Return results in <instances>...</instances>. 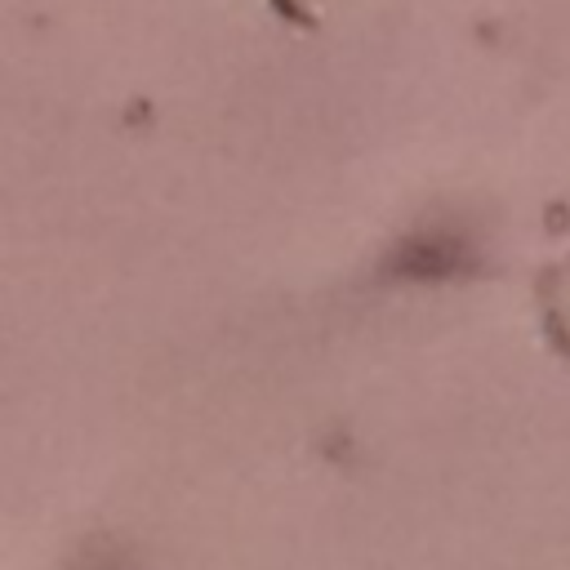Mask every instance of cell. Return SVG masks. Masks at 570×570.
<instances>
[{"instance_id":"1","label":"cell","mask_w":570,"mask_h":570,"mask_svg":"<svg viewBox=\"0 0 570 570\" xmlns=\"http://www.w3.org/2000/svg\"><path fill=\"white\" fill-rule=\"evenodd\" d=\"M468 263H472L468 236L432 227V232H419V236L401 240L387 267L396 276H405V281H445V276H459Z\"/></svg>"},{"instance_id":"2","label":"cell","mask_w":570,"mask_h":570,"mask_svg":"<svg viewBox=\"0 0 570 570\" xmlns=\"http://www.w3.org/2000/svg\"><path fill=\"white\" fill-rule=\"evenodd\" d=\"M94 570H120V566H94Z\"/></svg>"}]
</instances>
